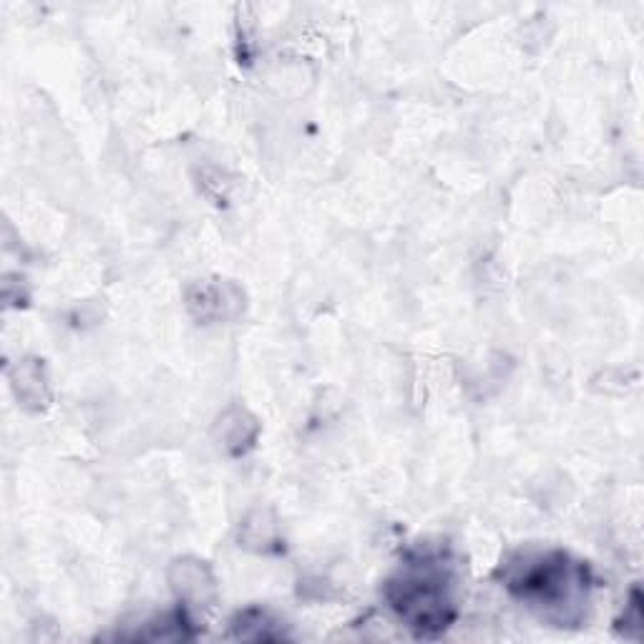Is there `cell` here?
<instances>
[{
    "label": "cell",
    "instance_id": "3957f363",
    "mask_svg": "<svg viewBox=\"0 0 644 644\" xmlns=\"http://www.w3.org/2000/svg\"><path fill=\"white\" fill-rule=\"evenodd\" d=\"M169 584L177 599L189 609H209L216 601V579L204 562L195 557L177 559L169 566Z\"/></svg>",
    "mask_w": 644,
    "mask_h": 644
},
{
    "label": "cell",
    "instance_id": "8992f818",
    "mask_svg": "<svg viewBox=\"0 0 644 644\" xmlns=\"http://www.w3.org/2000/svg\"><path fill=\"white\" fill-rule=\"evenodd\" d=\"M230 637L247 640V642H272V640H284L288 634H284L282 624L270 612H265V609L259 607H249L232 617Z\"/></svg>",
    "mask_w": 644,
    "mask_h": 644
},
{
    "label": "cell",
    "instance_id": "7a4b0ae2",
    "mask_svg": "<svg viewBox=\"0 0 644 644\" xmlns=\"http://www.w3.org/2000/svg\"><path fill=\"white\" fill-rule=\"evenodd\" d=\"M456 564L446 547L411 549L386 579L383 597L400 622L421 640H436L458 617Z\"/></svg>",
    "mask_w": 644,
    "mask_h": 644
},
{
    "label": "cell",
    "instance_id": "277c9868",
    "mask_svg": "<svg viewBox=\"0 0 644 644\" xmlns=\"http://www.w3.org/2000/svg\"><path fill=\"white\" fill-rule=\"evenodd\" d=\"M187 305L197 320L222 323L242 313V292L232 282H202L189 290Z\"/></svg>",
    "mask_w": 644,
    "mask_h": 644
},
{
    "label": "cell",
    "instance_id": "ba28073f",
    "mask_svg": "<svg viewBox=\"0 0 644 644\" xmlns=\"http://www.w3.org/2000/svg\"><path fill=\"white\" fill-rule=\"evenodd\" d=\"M131 637L147 642H174L195 637V632H191V619L187 617V612H166L152 619V622H147L144 630L131 634Z\"/></svg>",
    "mask_w": 644,
    "mask_h": 644
},
{
    "label": "cell",
    "instance_id": "9c48e42d",
    "mask_svg": "<svg viewBox=\"0 0 644 644\" xmlns=\"http://www.w3.org/2000/svg\"><path fill=\"white\" fill-rule=\"evenodd\" d=\"M617 630L622 632L627 640H640V632H642V594H640V589H632V597L624 605L622 619H617Z\"/></svg>",
    "mask_w": 644,
    "mask_h": 644
},
{
    "label": "cell",
    "instance_id": "52a82bcc",
    "mask_svg": "<svg viewBox=\"0 0 644 644\" xmlns=\"http://www.w3.org/2000/svg\"><path fill=\"white\" fill-rule=\"evenodd\" d=\"M239 547L259 551V554H272L280 549V524L270 512L257 508L247 514L239 526Z\"/></svg>",
    "mask_w": 644,
    "mask_h": 644
},
{
    "label": "cell",
    "instance_id": "5b68a950",
    "mask_svg": "<svg viewBox=\"0 0 644 644\" xmlns=\"http://www.w3.org/2000/svg\"><path fill=\"white\" fill-rule=\"evenodd\" d=\"M257 431V421L247 411H242V408H230V411L220 418V423H216L220 446L224 450H230L232 456L247 454V450L255 446Z\"/></svg>",
    "mask_w": 644,
    "mask_h": 644
},
{
    "label": "cell",
    "instance_id": "6da1fadb",
    "mask_svg": "<svg viewBox=\"0 0 644 644\" xmlns=\"http://www.w3.org/2000/svg\"><path fill=\"white\" fill-rule=\"evenodd\" d=\"M501 582L514 599L554 627H582L594 576L587 562L562 549L522 551L501 566Z\"/></svg>",
    "mask_w": 644,
    "mask_h": 644
}]
</instances>
